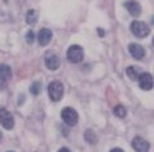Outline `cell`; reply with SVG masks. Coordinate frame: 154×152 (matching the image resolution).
Instances as JSON below:
<instances>
[{"instance_id": "20", "label": "cell", "mask_w": 154, "mask_h": 152, "mask_svg": "<svg viewBox=\"0 0 154 152\" xmlns=\"http://www.w3.org/2000/svg\"><path fill=\"white\" fill-rule=\"evenodd\" d=\"M58 152H71L68 148H64V147H63V148H60L59 151H58Z\"/></svg>"}, {"instance_id": "21", "label": "cell", "mask_w": 154, "mask_h": 152, "mask_svg": "<svg viewBox=\"0 0 154 152\" xmlns=\"http://www.w3.org/2000/svg\"><path fill=\"white\" fill-rule=\"evenodd\" d=\"M2 135H3V134H2V131H0V138H2Z\"/></svg>"}, {"instance_id": "19", "label": "cell", "mask_w": 154, "mask_h": 152, "mask_svg": "<svg viewBox=\"0 0 154 152\" xmlns=\"http://www.w3.org/2000/svg\"><path fill=\"white\" fill-rule=\"evenodd\" d=\"M110 152H125V151L121 148H113V150H110Z\"/></svg>"}, {"instance_id": "18", "label": "cell", "mask_w": 154, "mask_h": 152, "mask_svg": "<svg viewBox=\"0 0 154 152\" xmlns=\"http://www.w3.org/2000/svg\"><path fill=\"white\" fill-rule=\"evenodd\" d=\"M33 40H35V32H33V31H28L27 35H26V41L28 44H32Z\"/></svg>"}, {"instance_id": "7", "label": "cell", "mask_w": 154, "mask_h": 152, "mask_svg": "<svg viewBox=\"0 0 154 152\" xmlns=\"http://www.w3.org/2000/svg\"><path fill=\"white\" fill-rule=\"evenodd\" d=\"M137 81H139V86H140L143 90H150L153 88V76H152V73H149V72L139 73Z\"/></svg>"}, {"instance_id": "17", "label": "cell", "mask_w": 154, "mask_h": 152, "mask_svg": "<svg viewBox=\"0 0 154 152\" xmlns=\"http://www.w3.org/2000/svg\"><path fill=\"white\" fill-rule=\"evenodd\" d=\"M40 90H41V84L40 82H33V84L31 85V88H30V92L32 93L33 95H38V93H40Z\"/></svg>"}, {"instance_id": "1", "label": "cell", "mask_w": 154, "mask_h": 152, "mask_svg": "<svg viewBox=\"0 0 154 152\" xmlns=\"http://www.w3.org/2000/svg\"><path fill=\"white\" fill-rule=\"evenodd\" d=\"M48 93L53 102H59L64 94V86L60 81H51L48 86Z\"/></svg>"}, {"instance_id": "3", "label": "cell", "mask_w": 154, "mask_h": 152, "mask_svg": "<svg viewBox=\"0 0 154 152\" xmlns=\"http://www.w3.org/2000/svg\"><path fill=\"white\" fill-rule=\"evenodd\" d=\"M130 30L137 37H146L150 34V28L146 23H144L141 21H134L130 26Z\"/></svg>"}, {"instance_id": "13", "label": "cell", "mask_w": 154, "mask_h": 152, "mask_svg": "<svg viewBox=\"0 0 154 152\" xmlns=\"http://www.w3.org/2000/svg\"><path fill=\"white\" fill-rule=\"evenodd\" d=\"M38 19V13L37 11L35 9H30V11L27 12V16H26V21L28 24H35Z\"/></svg>"}, {"instance_id": "12", "label": "cell", "mask_w": 154, "mask_h": 152, "mask_svg": "<svg viewBox=\"0 0 154 152\" xmlns=\"http://www.w3.org/2000/svg\"><path fill=\"white\" fill-rule=\"evenodd\" d=\"M12 77V70L7 65H0V81L3 84V88L7 86L8 80Z\"/></svg>"}, {"instance_id": "14", "label": "cell", "mask_w": 154, "mask_h": 152, "mask_svg": "<svg viewBox=\"0 0 154 152\" xmlns=\"http://www.w3.org/2000/svg\"><path fill=\"white\" fill-rule=\"evenodd\" d=\"M126 73H127L128 79H131V80H137L139 71H137V68H136V67H132V66L127 67V68H126Z\"/></svg>"}, {"instance_id": "5", "label": "cell", "mask_w": 154, "mask_h": 152, "mask_svg": "<svg viewBox=\"0 0 154 152\" xmlns=\"http://www.w3.org/2000/svg\"><path fill=\"white\" fill-rule=\"evenodd\" d=\"M0 125H3V128L7 130L14 128V117L7 108H0Z\"/></svg>"}, {"instance_id": "6", "label": "cell", "mask_w": 154, "mask_h": 152, "mask_svg": "<svg viewBox=\"0 0 154 152\" xmlns=\"http://www.w3.org/2000/svg\"><path fill=\"white\" fill-rule=\"evenodd\" d=\"M44 62H45L46 68L50 70V71H55L60 67V58L57 54H54V53H51V52H48L45 54Z\"/></svg>"}, {"instance_id": "22", "label": "cell", "mask_w": 154, "mask_h": 152, "mask_svg": "<svg viewBox=\"0 0 154 152\" xmlns=\"http://www.w3.org/2000/svg\"><path fill=\"white\" fill-rule=\"evenodd\" d=\"M8 152H12V151H8Z\"/></svg>"}, {"instance_id": "9", "label": "cell", "mask_w": 154, "mask_h": 152, "mask_svg": "<svg viewBox=\"0 0 154 152\" xmlns=\"http://www.w3.org/2000/svg\"><path fill=\"white\" fill-rule=\"evenodd\" d=\"M128 52L135 60H143L144 56H145V50L144 48L140 45V44H136V43H132L128 45Z\"/></svg>"}, {"instance_id": "10", "label": "cell", "mask_w": 154, "mask_h": 152, "mask_svg": "<svg viewBox=\"0 0 154 152\" xmlns=\"http://www.w3.org/2000/svg\"><path fill=\"white\" fill-rule=\"evenodd\" d=\"M51 37H53V32H51V30H49V28H41V30L38 31L37 40H38V44H40L41 47L48 45V44L50 43Z\"/></svg>"}, {"instance_id": "16", "label": "cell", "mask_w": 154, "mask_h": 152, "mask_svg": "<svg viewBox=\"0 0 154 152\" xmlns=\"http://www.w3.org/2000/svg\"><path fill=\"white\" fill-rule=\"evenodd\" d=\"M114 114L117 115L118 117H125V116H126V108H125L123 106L118 105V106L114 107Z\"/></svg>"}, {"instance_id": "2", "label": "cell", "mask_w": 154, "mask_h": 152, "mask_svg": "<svg viewBox=\"0 0 154 152\" xmlns=\"http://www.w3.org/2000/svg\"><path fill=\"white\" fill-rule=\"evenodd\" d=\"M60 116L68 126H75V125H77V122H79V114H77V111L75 108H72V107H66V108H63L60 112Z\"/></svg>"}, {"instance_id": "15", "label": "cell", "mask_w": 154, "mask_h": 152, "mask_svg": "<svg viewBox=\"0 0 154 152\" xmlns=\"http://www.w3.org/2000/svg\"><path fill=\"white\" fill-rule=\"evenodd\" d=\"M85 139L89 142V143H95L96 142V137H95V133L93 130H86L85 131Z\"/></svg>"}, {"instance_id": "11", "label": "cell", "mask_w": 154, "mask_h": 152, "mask_svg": "<svg viewBox=\"0 0 154 152\" xmlns=\"http://www.w3.org/2000/svg\"><path fill=\"white\" fill-rule=\"evenodd\" d=\"M125 8L127 9V12L134 17H139L141 14V7L140 4L135 0H128V2L125 3Z\"/></svg>"}, {"instance_id": "4", "label": "cell", "mask_w": 154, "mask_h": 152, "mask_svg": "<svg viewBox=\"0 0 154 152\" xmlns=\"http://www.w3.org/2000/svg\"><path fill=\"white\" fill-rule=\"evenodd\" d=\"M67 60L72 63H80L84 60V49L80 45H72L67 50Z\"/></svg>"}, {"instance_id": "8", "label": "cell", "mask_w": 154, "mask_h": 152, "mask_svg": "<svg viewBox=\"0 0 154 152\" xmlns=\"http://www.w3.org/2000/svg\"><path fill=\"white\" fill-rule=\"evenodd\" d=\"M132 147L137 152H148L150 148V143L146 139L141 138V137H135L132 139Z\"/></svg>"}]
</instances>
